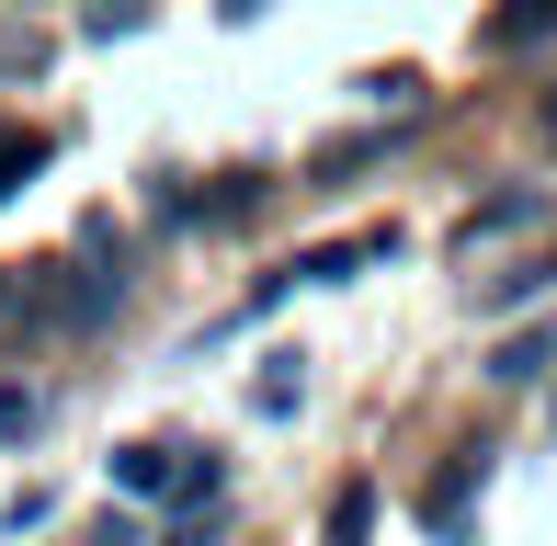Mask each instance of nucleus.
I'll list each match as a JSON object with an SVG mask.
<instances>
[{
	"label": "nucleus",
	"mask_w": 557,
	"mask_h": 546,
	"mask_svg": "<svg viewBox=\"0 0 557 546\" xmlns=\"http://www.w3.org/2000/svg\"><path fill=\"white\" fill-rule=\"evenodd\" d=\"M364 524H375V489H364V479H352V489H342V501H331V546H364Z\"/></svg>",
	"instance_id": "nucleus-7"
},
{
	"label": "nucleus",
	"mask_w": 557,
	"mask_h": 546,
	"mask_svg": "<svg viewBox=\"0 0 557 546\" xmlns=\"http://www.w3.org/2000/svg\"><path fill=\"white\" fill-rule=\"evenodd\" d=\"M114 489H137V501H216V456H194V444H125L114 456Z\"/></svg>",
	"instance_id": "nucleus-1"
},
{
	"label": "nucleus",
	"mask_w": 557,
	"mask_h": 546,
	"mask_svg": "<svg viewBox=\"0 0 557 546\" xmlns=\"http://www.w3.org/2000/svg\"><path fill=\"white\" fill-rule=\"evenodd\" d=\"M557 285V262H512V273H478V308H535Z\"/></svg>",
	"instance_id": "nucleus-5"
},
{
	"label": "nucleus",
	"mask_w": 557,
	"mask_h": 546,
	"mask_svg": "<svg viewBox=\"0 0 557 546\" xmlns=\"http://www.w3.org/2000/svg\"><path fill=\"white\" fill-rule=\"evenodd\" d=\"M478 489H490V444H467V456H455L444 479L421 489V524H433L444 546H467V501H478Z\"/></svg>",
	"instance_id": "nucleus-2"
},
{
	"label": "nucleus",
	"mask_w": 557,
	"mask_h": 546,
	"mask_svg": "<svg viewBox=\"0 0 557 546\" xmlns=\"http://www.w3.org/2000/svg\"><path fill=\"white\" fill-rule=\"evenodd\" d=\"M216 12H227V23H262V12H273V0H216Z\"/></svg>",
	"instance_id": "nucleus-10"
},
{
	"label": "nucleus",
	"mask_w": 557,
	"mask_h": 546,
	"mask_svg": "<svg viewBox=\"0 0 557 546\" xmlns=\"http://www.w3.org/2000/svg\"><path fill=\"white\" fill-rule=\"evenodd\" d=\"M557 35V0H500L490 23H478V46H490V58H523V46H546Z\"/></svg>",
	"instance_id": "nucleus-4"
},
{
	"label": "nucleus",
	"mask_w": 557,
	"mask_h": 546,
	"mask_svg": "<svg viewBox=\"0 0 557 546\" xmlns=\"http://www.w3.org/2000/svg\"><path fill=\"white\" fill-rule=\"evenodd\" d=\"M35 160H46V137H23V126H12V137H0V194H12V183H23Z\"/></svg>",
	"instance_id": "nucleus-9"
},
{
	"label": "nucleus",
	"mask_w": 557,
	"mask_h": 546,
	"mask_svg": "<svg viewBox=\"0 0 557 546\" xmlns=\"http://www.w3.org/2000/svg\"><path fill=\"white\" fill-rule=\"evenodd\" d=\"M81 23H91V35H137V23H148V0H91Z\"/></svg>",
	"instance_id": "nucleus-8"
},
{
	"label": "nucleus",
	"mask_w": 557,
	"mask_h": 546,
	"mask_svg": "<svg viewBox=\"0 0 557 546\" xmlns=\"http://www.w3.org/2000/svg\"><path fill=\"white\" fill-rule=\"evenodd\" d=\"M546 364H557V342H546V331H512V342L490 353V376H500V387H535Z\"/></svg>",
	"instance_id": "nucleus-6"
},
{
	"label": "nucleus",
	"mask_w": 557,
	"mask_h": 546,
	"mask_svg": "<svg viewBox=\"0 0 557 546\" xmlns=\"http://www.w3.org/2000/svg\"><path fill=\"white\" fill-rule=\"evenodd\" d=\"M512 228H546V194H535V183H512V194H490V206H467V216H455V251H490V239H512Z\"/></svg>",
	"instance_id": "nucleus-3"
}]
</instances>
